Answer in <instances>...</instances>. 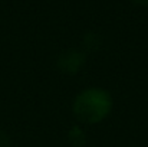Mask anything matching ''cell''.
<instances>
[{"label": "cell", "instance_id": "cell-1", "mask_svg": "<svg viewBox=\"0 0 148 147\" xmlns=\"http://www.w3.org/2000/svg\"><path fill=\"white\" fill-rule=\"evenodd\" d=\"M112 108V98L102 88H88L78 94L73 101V114L85 124L102 121Z\"/></svg>", "mask_w": 148, "mask_h": 147}, {"label": "cell", "instance_id": "cell-2", "mask_svg": "<svg viewBox=\"0 0 148 147\" xmlns=\"http://www.w3.org/2000/svg\"><path fill=\"white\" fill-rule=\"evenodd\" d=\"M85 61H86L85 53L75 50V49H69V50H65L63 53L59 55L56 65L65 74H75L84 66Z\"/></svg>", "mask_w": 148, "mask_h": 147}, {"label": "cell", "instance_id": "cell-3", "mask_svg": "<svg viewBox=\"0 0 148 147\" xmlns=\"http://www.w3.org/2000/svg\"><path fill=\"white\" fill-rule=\"evenodd\" d=\"M68 141L73 147H84L86 143L85 133L81 127H72L68 133Z\"/></svg>", "mask_w": 148, "mask_h": 147}, {"label": "cell", "instance_id": "cell-4", "mask_svg": "<svg viewBox=\"0 0 148 147\" xmlns=\"http://www.w3.org/2000/svg\"><path fill=\"white\" fill-rule=\"evenodd\" d=\"M0 147H10V140L3 130H0Z\"/></svg>", "mask_w": 148, "mask_h": 147}, {"label": "cell", "instance_id": "cell-5", "mask_svg": "<svg viewBox=\"0 0 148 147\" xmlns=\"http://www.w3.org/2000/svg\"><path fill=\"white\" fill-rule=\"evenodd\" d=\"M132 1H135L138 4H148V0H132Z\"/></svg>", "mask_w": 148, "mask_h": 147}]
</instances>
